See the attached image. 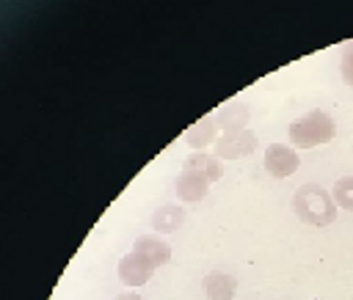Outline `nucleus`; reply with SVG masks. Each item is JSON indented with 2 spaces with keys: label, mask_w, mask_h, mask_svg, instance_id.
<instances>
[{
  "label": "nucleus",
  "mask_w": 353,
  "mask_h": 300,
  "mask_svg": "<svg viewBox=\"0 0 353 300\" xmlns=\"http://www.w3.org/2000/svg\"><path fill=\"white\" fill-rule=\"evenodd\" d=\"M119 278H121V283H127L130 289H135V286H143V283L152 278V270L143 267L135 256L127 253V256L119 261Z\"/></svg>",
  "instance_id": "f8f14e48"
},
{
  "label": "nucleus",
  "mask_w": 353,
  "mask_h": 300,
  "mask_svg": "<svg viewBox=\"0 0 353 300\" xmlns=\"http://www.w3.org/2000/svg\"><path fill=\"white\" fill-rule=\"evenodd\" d=\"M339 74H342L345 85H350V88H353V41H350V44H345V50H342V61H339Z\"/></svg>",
  "instance_id": "4468645a"
},
{
  "label": "nucleus",
  "mask_w": 353,
  "mask_h": 300,
  "mask_svg": "<svg viewBox=\"0 0 353 300\" xmlns=\"http://www.w3.org/2000/svg\"><path fill=\"white\" fill-rule=\"evenodd\" d=\"M292 209L309 226H331L336 220V204L320 184H301L292 195Z\"/></svg>",
  "instance_id": "f257e3e1"
},
{
  "label": "nucleus",
  "mask_w": 353,
  "mask_h": 300,
  "mask_svg": "<svg viewBox=\"0 0 353 300\" xmlns=\"http://www.w3.org/2000/svg\"><path fill=\"white\" fill-rule=\"evenodd\" d=\"M218 138V124H215V116H204L199 118L196 124H190L185 129V143L193 149V151H204L207 146H212Z\"/></svg>",
  "instance_id": "0eeeda50"
},
{
  "label": "nucleus",
  "mask_w": 353,
  "mask_h": 300,
  "mask_svg": "<svg viewBox=\"0 0 353 300\" xmlns=\"http://www.w3.org/2000/svg\"><path fill=\"white\" fill-rule=\"evenodd\" d=\"M331 198H334V204H336L339 209L353 212V176L336 179L334 187H331Z\"/></svg>",
  "instance_id": "ddd939ff"
},
{
  "label": "nucleus",
  "mask_w": 353,
  "mask_h": 300,
  "mask_svg": "<svg viewBox=\"0 0 353 300\" xmlns=\"http://www.w3.org/2000/svg\"><path fill=\"white\" fill-rule=\"evenodd\" d=\"M174 193H176L179 201H185V204H196V201H201V198L210 193V182H207L199 171L182 168L179 176H176V182H174Z\"/></svg>",
  "instance_id": "423d86ee"
},
{
  "label": "nucleus",
  "mask_w": 353,
  "mask_h": 300,
  "mask_svg": "<svg viewBox=\"0 0 353 300\" xmlns=\"http://www.w3.org/2000/svg\"><path fill=\"white\" fill-rule=\"evenodd\" d=\"M113 300H141L135 292H124V294H119V297H113Z\"/></svg>",
  "instance_id": "2eb2a0df"
},
{
  "label": "nucleus",
  "mask_w": 353,
  "mask_h": 300,
  "mask_svg": "<svg viewBox=\"0 0 353 300\" xmlns=\"http://www.w3.org/2000/svg\"><path fill=\"white\" fill-rule=\"evenodd\" d=\"M256 149V135L251 129H237V132H223L212 143V157L218 160H240L248 157Z\"/></svg>",
  "instance_id": "7ed1b4c3"
},
{
  "label": "nucleus",
  "mask_w": 353,
  "mask_h": 300,
  "mask_svg": "<svg viewBox=\"0 0 353 300\" xmlns=\"http://www.w3.org/2000/svg\"><path fill=\"white\" fill-rule=\"evenodd\" d=\"M204 294L210 297V300H232L234 297V289H237V283H234V278L229 275V272H221V270H212L207 278H204Z\"/></svg>",
  "instance_id": "1a4fd4ad"
},
{
  "label": "nucleus",
  "mask_w": 353,
  "mask_h": 300,
  "mask_svg": "<svg viewBox=\"0 0 353 300\" xmlns=\"http://www.w3.org/2000/svg\"><path fill=\"white\" fill-rule=\"evenodd\" d=\"M336 135V121L325 110H309L290 124V143L295 149H314Z\"/></svg>",
  "instance_id": "f03ea898"
},
{
  "label": "nucleus",
  "mask_w": 353,
  "mask_h": 300,
  "mask_svg": "<svg viewBox=\"0 0 353 300\" xmlns=\"http://www.w3.org/2000/svg\"><path fill=\"white\" fill-rule=\"evenodd\" d=\"M185 168L199 171L210 184H212V182H218V179H221V173H223L221 160H218V157H212V154H207V151H193V154L185 160Z\"/></svg>",
  "instance_id": "9d476101"
},
{
  "label": "nucleus",
  "mask_w": 353,
  "mask_h": 300,
  "mask_svg": "<svg viewBox=\"0 0 353 300\" xmlns=\"http://www.w3.org/2000/svg\"><path fill=\"white\" fill-rule=\"evenodd\" d=\"M262 165H265V171H268L270 176L287 179V176H292V173L298 171L301 160H298V151H295L292 146H287V143H270V146L265 149Z\"/></svg>",
  "instance_id": "20e7f679"
},
{
  "label": "nucleus",
  "mask_w": 353,
  "mask_h": 300,
  "mask_svg": "<svg viewBox=\"0 0 353 300\" xmlns=\"http://www.w3.org/2000/svg\"><path fill=\"white\" fill-rule=\"evenodd\" d=\"M130 256H135L143 267L157 270V267H163V264L171 259V248H168L165 239H160V237H154V234H143V237H138V239L132 242Z\"/></svg>",
  "instance_id": "39448f33"
},
{
  "label": "nucleus",
  "mask_w": 353,
  "mask_h": 300,
  "mask_svg": "<svg viewBox=\"0 0 353 300\" xmlns=\"http://www.w3.org/2000/svg\"><path fill=\"white\" fill-rule=\"evenodd\" d=\"M245 121H248V105L245 102H229L218 110L215 116V124L218 129L223 132H237V129H245Z\"/></svg>",
  "instance_id": "6e6552de"
},
{
  "label": "nucleus",
  "mask_w": 353,
  "mask_h": 300,
  "mask_svg": "<svg viewBox=\"0 0 353 300\" xmlns=\"http://www.w3.org/2000/svg\"><path fill=\"white\" fill-rule=\"evenodd\" d=\"M182 220H185V209L176 206V204H165V206L154 209V215L149 217V226L154 231H163L165 234V231H176L182 226Z\"/></svg>",
  "instance_id": "9b49d317"
}]
</instances>
